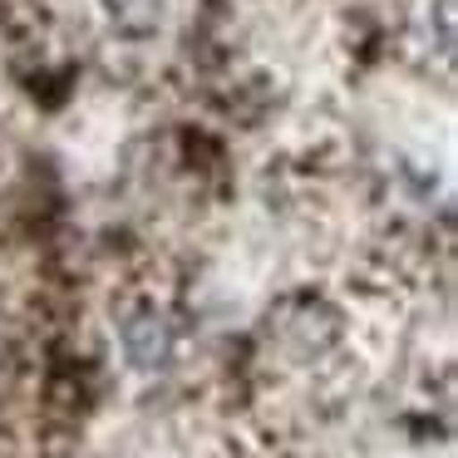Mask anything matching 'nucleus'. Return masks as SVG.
<instances>
[{
	"label": "nucleus",
	"mask_w": 458,
	"mask_h": 458,
	"mask_svg": "<svg viewBox=\"0 0 458 458\" xmlns=\"http://www.w3.org/2000/svg\"><path fill=\"white\" fill-rule=\"evenodd\" d=\"M123 350H129V360L139 369H158L163 360H168V350H173L168 320H163L158 310H139V316L123 326Z\"/></svg>",
	"instance_id": "1"
},
{
	"label": "nucleus",
	"mask_w": 458,
	"mask_h": 458,
	"mask_svg": "<svg viewBox=\"0 0 458 458\" xmlns=\"http://www.w3.org/2000/svg\"><path fill=\"white\" fill-rule=\"evenodd\" d=\"M158 11H163V0H114V15H119L123 30L143 35L158 25Z\"/></svg>",
	"instance_id": "2"
}]
</instances>
